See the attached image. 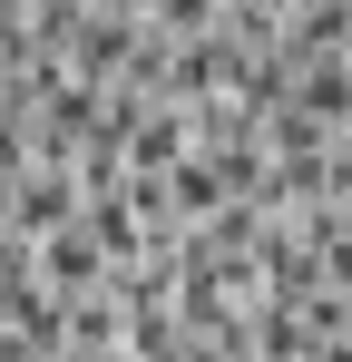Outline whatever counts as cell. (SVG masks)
<instances>
[{
  "label": "cell",
  "mask_w": 352,
  "mask_h": 362,
  "mask_svg": "<svg viewBox=\"0 0 352 362\" xmlns=\"http://www.w3.org/2000/svg\"><path fill=\"white\" fill-rule=\"evenodd\" d=\"M30 274H40L59 303H69V294H108V245L88 235L78 216H59L49 235H30Z\"/></svg>",
  "instance_id": "1"
}]
</instances>
